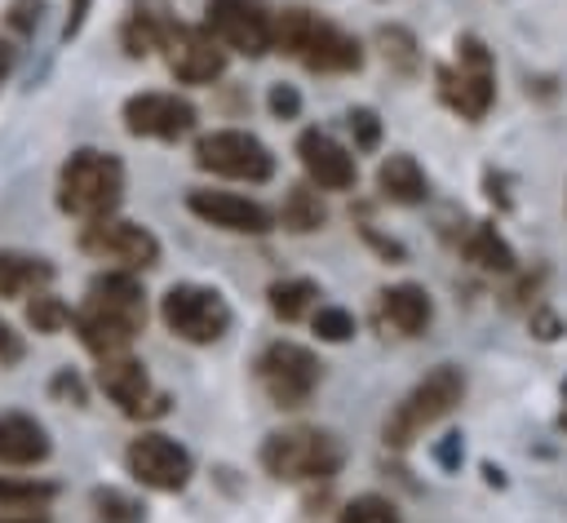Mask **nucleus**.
<instances>
[{
	"mask_svg": "<svg viewBox=\"0 0 567 523\" xmlns=\"http://www.w3.org/2000/svg\"><path fill=\"white\" fill-rule=\"evenodd\" d=\"M142 324H146V293H142V284H137L133 270L93 275L89 293H84V306L71 315L75 337L97 359L128 350V341L142 332Z\"/></svg>",
	"mask_w": 567,
	"mask_h": 523,
	"instance_id": "f257e3e1",
	"label": "nucleus"
},
{
	"mask_svg": "<svg viewBox=\"0 0 567 523\" xmlns=\"http://www.w3.org/2000/svg\"><path fill=\"white\" fill-rule=\"evenodd\" d=\"M120 199H124L120 155L97 151V146H80L62 160V168H58V208L66 217H80V222L115 217Z\"/></svg>",
	"mask_w": 567,
	"mask_h": 523,
	"instance_id": "f03ea898",
	"label": "nucleus"
},
{
	"mask_svg": "<svg viewBox=\"0 0 567 523\" xmlns=\"http://www.w3.org/2000/svg\"><path fill=\"white\" fill-rule=\"evenodd\" d=\"M275 49L297 58L301 66L319 71V75H341V71H359L363 49L354 35H346L337 22L310 13V9H284L275 18Z\"/></svg>",
	"mask_w": 567,
	"mask_h": 523,
	"instance_id": "7ed1b4c3",
	"label": "nucleus"
},
{
	"mask_svg": "<svg viewBox=\"0 0 567 523\" xmlns=\"http://www.w3.org/2000/svg\"><path fill=\"white\" fill-rule=\"evenodd\" d=\"M461 399H465V372L452 368V363H439V368H430V372L390 408V417H385V425H381V439H385L390 448H408V443L421 439L430 425H439Z\"/></svg>",
	"mask_w": 567,
	"mask_h": 523,
	"instance_id": "20e7f679",
	"label": "nucleus"
},
{
	"mask_svg": "<svg viewBox=\"0 0 567 523\" xmlns=\"http://www.w3.org/2000/svg\"><path fill=\"white\" fill-rule=\"evenodd\" d=\"M346 461V448L337 434L319 425H288L266 434L261 443V470L279 483H306V479H332Z\"/></svg>",
	"mask_w": 567,
	"mask_h": 523,
	"instance_id": "39448f33",
	"label": "nucleus"
},
{
	"mask_svg": "<svg viewBox=\"0 0 567 523\" xmlns=\"http://www.w3.org/2000/svg\"><path fill=\"white\" fill-rule=\"evenodd\" d=\"M439 98L461 120H483L496 102V62L478 35L456 40V62L439 66Z\"/></svg>",
	"mask_w": 567,
	"mask_h": 523,
	"instance_id": "423d86ee",
	"label": "nucleus"
},
{
	"mask_svg": "<svg viewBox=\"0 0 567 523\" xmlns=\"http://www.w3.org/2000/svg\"><path fill=\"white\" fill-rule=\"evenodd\" d=\"M159 319L173 337H182L190 346H213L230 332V306L208 284H173L159 297Z\"/></svg>",
	"mask_w": 567,
	"mask_h": 523,
	"instance_id": "0eeeda50",
	"label": "nucleus"
},
{
	"mask_svg": "<svg viewBox=\"0 0 567 523\" xmlns=\"http://www.w3.org/2000/svg\"><path fill=\"white\" fill-rule=\"evenodd\" d=\"M257 381L275 408H301L319 390L323 363L315 359V350H306L297 341H270L257 355Z\"/></svg>",
	"mask_w": 567,
	"mask_h": 523,
	"instance_id": "6e6552de",
	"label": "nucleus"
},
{
	"mask_svg": "<svg viewBox=\"0 0 567 523\" xmlns=\"http://www.w3.org/2000/svg\"><path fill=\"white\" fill-rule=\"evenodd\" d=\"M195 164L204 173L230 177V182H270L275 173V155L261 137L244 133V129H213L195 142Z\"/></svg>",
	"mask_w": 567,
	"mask_h": 523,
	"instance_id": "1a4fd4ad",
	"label": "nucleus"
},
{
	"mask_svg": "<svg viewBox=\"0 0 567 523\" xmlns=\"http://www.w3.org/2000/svg\"><path fill=\"white\" fill-rule=\"evenodd\" d=\"M80 248L97 262H115L120 270H146L159 262V239L128 217H97L80 226Z\"/></svg>",
	"mask_w": 567,
	"mask_h": 523,
	"instance_id": "9d476101",
	"label": "nucleus"
},
{
	"mask_svg": "<svg viewBox=\"0 0 567 523\" xmlns=\"http://www.w3.org/2000/svg\"><path fill=\"white\" fill-rule=\"evenodd\" d=\"M204 27L213 31V40L226 53L261 58V53L275 49V18L257 0H208Z\"/></svg>",
	"mask_w": 567,
	"mask_h": 523,
	"instance_id": "9b49d317",
	"label": "nucleus"
},
{
	"mask_svg": "<svg viewBox=\"0 0 567 523\" xmlns=\"http://www.w3.org/2000/svg\"><path fill=\"white\" fill-rule=\"evenodd\" d=\"M124 461H128V474L151 492H182L190 483V474H195L190 452L173 434H159V430H142L128 443Z\"/></svg>",
	"mask_w": 567,
	"mask_h": 523,
	"instance_id": "f8f14e48",
	"label": "nucleus"
},
{
	"mask_svg": "<svg viewBox=\"0 0 567 523\" xmlns=\"http://www.w3.org/2000/svg\"><path fill=\"white\" fill-rule=\"evenodd\" d=\"M93 377H97L102 394H106L124 417H164V412H168V399L151 390V372H146V363L133 359L128 350H120V355H102Z\"/></svg>",
	"mask_w": 567,
	"mask_h": 523,
	"instance_id": "ddd939ff",
	"label": "nucleus"
},
{
	"mask_svg": "<svg viewBox=\"0 0 567 523\" xmlns=\"http://www.w3.org/2000/svg\"><path fill=\"white\" fill-rule=\"evenodd\" d=\"M186 208L199 222H208L217 230H230V235H266L275 226V217H270L266 204H257L248 195H235V191L195 186V191H186Z\"/></svg>",
	"mask_w": 567,
	"mask_h": 523,
	"instance_id": "4468645a",
	"label": "nucleus"
},
{
	"mask_svg": "<svg viewBox=\"0 0 567 523\" xmlns=\"http://www.w3.org/2000/svg\"><path fill=\"white\" fill-rule=\"evenodd\" d=\"M159 53H164L173 80H182V84H213L226 71V49L213 40L208 27L177 22V31L168 35V44Z\"/></svg>",
	"mask_w": 567,
	"mask_h": 523,
	"instance_id": "2eb2a0df",
	"label": "nucleus"
},
{
	"mask_svg": "<svg viewBox=\"0 0 567 523\" xmlns=\"http://www.w3.org/2000/svg\"><path fill=\"white\" fill-rule=\"evenodd\" d=\"M124 129L133 137H159V142H177L195 129V106L177 93H133L124 102Z\"/></svg>",
	"mask_w": 567,
	"mask_h": 523,
	"instance_id": "dca6fc26",
	"label": "nucleus"
},
{
	"mask_svg": "<svg viewBox=\"0 0 567 523\" xmlns=\"http://www.w3.org/2000/svg\"><path fill=\"white\" fill-rule=\"evenodd\" d=\"M297 155H301V168L310 177V186L319 191H350L359 168H354V155L323 129H306L297 137Z\"/></svg>",
	"mask_w": 567,
	"mask_h": 523,
	"instance_id": "f3484780",
	"label": "nucleus"
},
{
	"mask_svg": "<svg viewBox=\"0 0 567 523\" xmlns=\"http://www.w3.org/2000/svg\"><path fill=\"white\" fill-rule=\"evenodd\" d=\"M173 31H177V18L168 13L164 0H133L128 13H124L120 40H124V53L128 58H146V53L164 49Z\"/></svg>",
	"mask_w": 567,
	"mask_h": 523,
	"instance_id": "a211bd4d",
	"label": "nucleus"
},
{
	"mask_svg": "<svg viewBox=\"0 0 567 523\" xmlns=\"http://www.w3.org/2000/svg\"><path fill=\"white\" fill-rule=\"evenodd\" d=\"M430 315H434V301L421 284H390L377 293V319H381V328H390L399 337L425 332Z\"/></svg>",
	"mask_w": 567,
	"mask_h": 523,
	"instance_id": "6ab92c4d",
	"label": "nucleus"
},
{
	"mask_svg": "<svg viewBox=\"0 0 567 523\" xmlns=\"http://www.w3.org/2000/svg\"><path fill=\"white\" fill-rule=\"evenodd\" d=\"M49 452H53L49 430L31 412H0V465L27 470V465H40Z\"/></svg>",
	"mask_w": 567,
	"mask_h": 523,
	"instance_id": "aec40b11",
	"label": "nucleus"
},
{
	"mask_svg": "<svg viewBox=\"0 0 567 523\" xmlns=\"http://www.w3.org/2000/svg\"><path fill=\"white\" fill-rule=\"evenodd\" d=\"M53 284V262L40 253H18V248H0V301L13 297H31L40 288Z\"/></svg>",
	"mask_w": 567,
	"mask_h": 523,
	"instance_id": "412c9836",
	"label": "nucleus"
},
{
	"mask_svg": "<svg viewBox=\"0 0 567 523\" xmlns=\"http://www.w3.org/2000/svg\"><path fill=\"white\" fill-rule=\"evenodd\" d=\"M377 191H381V199H390V204H421V199L430 195V182H425V168L416 164V155L394 151V155H385L381 168H377Z\"/></svg>",
	"mask_w": 567,
	"mask_h": 523,
	"instance_id": "4be33fe9",
	"label": "nucleus"
},
{
	"mask_svg": "<svg viewBox=\"0 0 567 523\" xmlns=\"http://www.w3.org/2000/svg\"><path fill=\"white\" fill-rule=\"evenodd\" d=\"M465 262L478 266V270H487V275H509V270L518 266L514 248L496 235L492 222H478V226L470 230V239H465Z\"/></svg>",
	"mask_w": 567,
	"mask_h": 523,
	"instance_id": "5701e85b",
	"label": "nucleus"
},
{
	"mask_svg": "<svg viewBox=\"0 0 567 523\" xmlns=\"http://www.w3.org/2000/svg\"><path fill=\"white\" fill-rule=\"evenodd\" d=\"M279 222H284L292 235H310V230H319V226L328 222V208H323V199H319V191H315L310 182H297V186H288V195H284Z\"/></svg>",
	"mask_w": 567,
	"mask_h": 523,
	"instance_id": "b1692460",
	"label": "nucleus"
},
{
	"mask_svg": "<svg viewBox=\"0 0 567 523\" xmlns=\"http://www.w3.org/2000/svg\"><path fill=\"white\" fill-rule=\"evenodd\" d=\"M53 496H58V483H49V479H18V474H0V510L31 514V510L49 505Z\"/></svg>",
	"mask_w": 567,
	"mask_h": 523,
	"instance_id": "393cba45",
	"label": "nucleus"
},
{
	"mask_svg": "<svg viewBox=\"0 0 567 523\" xmlns=\"http://www.w3.org/2000/svg\"><path fill=\"white\" fill-rule=\"evenodd\" d=\"M266 297H270V310H275L284 324H297L301 315H310V310H315L319 288H315L310 279H275Z\"/></svg>",
	"mask_w": 567,
	"mask_h": 523,
	"instance_id": "a878e982",
	"label": "nucleus"
},
{
	"mask_svg": "<svg viewBox=\"0 0 567 523\" xmlns=\"http://www.w3.org/2000/svg\"><path fill=\"white\" fill-rule=\"evenodd\" d=\"M71 315H75V310H71L58 293H49V288H40V293L27 297V324H31L35 332H44V337L62 332V328L71 324Z\"/></svg>",
	"mask_w": 567,
	"mask_h": 523,
	"instance_id": "bb28decb",
	"label": "nucleus"
},
{
	"mask_svg": "<svg viewBox=\"0 0 567 523\" xmlns=\"http://www.w3.org/2000/svg\"><path fill=\"white\" fill-rule=\"evenodd\" d=\"M89 505H93V523H142V505L120 488H97Z\"/></svg>",
	"mask_w": 567,
	"mask_h": 523,
	"instance_id": "cd10ccee",
	"label": "nucleus"
},
{
	"mask_svg": "<svg viewBox=\"0 0 567 523\" xmlns=\"http://www.w3.org/2000/svg\"><path fill=\"white\" fill-rule=\"evenodd\" d=\"M337 523H403V519H399L394 501H385V496H377V492H363V496L346 501V510H341Z\"/></svg>",
	"mask_w": 567,
	"mask_h": 523,
	"instance_id": "c85d7f7f",
	"label": "nucleus"
},
{
	"mask_svg": "<svg viewBox=\"0 0 567 523\" xmlns=\"http://www.w3.org/2000/svg\"><path fill=\"white\" fill-rule=\"evenodd\" d=\"M310 328L319 341H350L354 337V315L341 306H319L310 310Z\"/></svg>",
	"mask_w": 567,
	"mask_h": 523,
	"instance_id": "c756f323",
	"label": "nucleus"
},
{
	"mask_svg": "<svg viewBox=\"0 0 567 523\" xmlns=\"http://www.w3.org/2000/svg\"><path fill=\"white\" fill-rule=\"evenodd\" d=\"M346 129H350L354 151H377L381 146V120H377L372 106H350L346 111Z\"/></svg>",
	"mask_w": 567,
	"mask_h": 523,
	"instance_id": "7c9ffc66",
	"label": "nucleus"
},
{
	"mask_svg": "<svg viewBox=\"0 0 567 523\" xmlns=\"http://www.w3.org/2000/svg\"><path fill=\"white\" fill-rule=\"evenodd\" d=\"M40 18H44V0H9L0 22H4V31H9V35L27 40V35L40 27Z\"/></svg>",
	"mask_w": 567,
	"mask_h": 523,
	"instance_id": "2f4dec72",
	"label": "nucleus"
},
{
	"mask_svg": "<svg viewBox=\"0 0 567 523\" xmlns=\"http://www.w3.org/2000/svg\"><path fill=\"white\" fill-rule=\"evenodd\" d=\"M381 53H385V62H394L403 75L408 71H416V44H412V35L403 31V27H381Z\"/></svg>",
	"mask_w": 567,
	"mask_h": 523,
	"instance_id": "473e14b6",
	"label": "nucleus"
},
{
	"mask_svg": "<svg viewBox=\"0 0 567 523\" xmlns=\"http://www.w3.org/2000/svg\"><path fill=\"white\" fill-rule=\"evenodd\" d=\"M266 106H270L275 120H297V115H301V93H297L292 84H270Z\"/></svg>",
	"mask_w": 567,
	"mask_h": 523,
	"instance_id": "72a5a7b5",
	"label": "nucleus"
},
{
	"mask_svg": "<svg viewBox=\"0 0 567 523\" xmlns=\"http://www.w3.org/2000/svg\"><path fill=\"white\" fill-rule=\"evenodd\" d=\"M49 394L53 399H66V403H84V381L71 368H58L53 381H49Z\"/></svg>",
	"mask_w": 567,
	"mask_h": 523,
	"instance_id": "f704fd0d",
	"label": "nucleus"
},
{
	"mask_svg": "<svg viewBox=\"0 0 567 523\" xmlns=\"http://www.w3.org/2000/svg\"><path fill=\"white\" fill-rule=\"evenodd\" d=\"M22 355H27V346H22V337L0 319V368H13V363H22Z\"/></svg>",
	"mask_w": 567,
	"mask_h": 523,
	"instance_id": "c9c22d12",
	"label": "nucleus"
},
{
	"mask_svg": "<svg viewBox=\"0 0 567 523\" xmlns=\"http://www.w3.org/2000/svg\"><path fill=\"white\" fill-rule=\"evenodd\" d=\"M461 457H465V443H461V434H447V439L434 448V461H439L443 470H456V465H461Z\"/></svg>",
	"mask_w": 567,
	"mask_h": 523,
	"instance_id": "e433bc0d",
	"label": "nucleus"
},
{
	"mask_svg": "<svg viewBox=\"0 0 567 523\" xmlns=\"http://www.w3.org/2000/svg\"><path fill=\"white\" fill-rule=\"evenodd\" d=\"M89 9H93V0H66V22H62V40L80 35V27H84Z\"/></svg>",
	"mask_w": 567,
	"mask_h": 523,
	"instance_id": "4c0bfd02",
	"label": "nucleus"
},
{
	"mask_svg": "<svg viewBox=\"0 0 567 523\" xmlns=\"http://www.w3.org/2000/svg\"><path fill=\"white\" fill-rule=\"evenodd\" d=\"M532 332H536V337H545V341H554V337L563 332V319H558V315H549V310H536V315H532Z\"/></svg>",
	"mask_w": 567,
	"mask_h": 523,
	"instance_id": "58836bf2",
	"label": "nucleus"
},
{
	"mask_svg": "<svg viewBox=\"0 0 567 523\" xmlns=\"http://www.w3.org/2000/svg\"><path fill=\"white\" fill-rule=\"evenodd\" d=\"M13 62H18V44H13L9 35H0V80L9 75V66H13Z\"/></svg>",
	"mask_w": 567,
	"mask_h": 523,
	"instance_id": "ea45409f",
	"label": "nucleus"
},
{
	"mask_svg": "<svg viewBox=\"0 0 567 523\" xmlns=\"http://www.w3.org/2000/svg\"><path fill=\"white\" fill-rule=\"evenodd\" d=\"M0 523H49V519L35 514V510H31V514H13V510H9V514H0Z\"/></svg>",
	"mask_w": 567,
	"mask_h": 523,
	"instance_id": "a19ab883",
	"label": "nucleus"
},
{
	"mask_svg": "<svg viewBox=\"0 0 567 523\" xmlns=\"http://www.w3.org/2000/svg\"><path fill=\"white\" fill-rule=\"evenodd\" d=\"M483 474H487V483H496V488H501V483H505V474H501V470H496V465H483Z\"/></svg>",
	"mask_w": 567,
	"mask_h": 523,
	"instance_id": "79ce46f5",
	"label": "nucleus"
},
{
	"mask_svg": "<svg viewBox=\"0 0 567 523\" xmlns=\"http://www.w3.org/2000/svg\"><path fill=\"white\" fill-rule=\"evenodd\" d=\"M563 430H567V412H563Z\"/></svg>",
	"mask_w": 567,
	"mask_h": 523,
	"instance_id": "37998d69",
	"label": "nucleus"
},
{
	"mask_svg": "<svg viewBox=\"0 0 567 523\" xmlns=\"http://www.w3.org/2000/svg\"><path fill=\"white\" fill-rule=\"evenodd\" d=\"M563 399H567V381H563Z\"/></svg>",
	"mask_w": 567,
	"mask_h": 523,
	"instance_id": "c03bdc74",
	"label": "nucleus"
}]
</instances>
